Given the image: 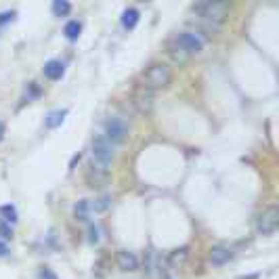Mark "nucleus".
I'll return each instance as SVG.
<instances>
[{
	"instance_id": "obj_15",
	"label": "nucleus",
	"mask_w": 279,
	"mask_h": 279,
	"mask_svg": "<svg viewBox=\"0 0 279 279\" xmlns=\"http://www.w3.org/2000/svg\"><path fill=\"white\" fill-rule=\"evenodd\" d=\"M187 256H189V248H180V250H172L170 256H168V265L178 269L183 262L187 260Z\"/></svg>"
},
{
	"instance_id": "obj_7",
	"label": "nucleus",
	"mask_w": 279,
	"mask_h": 279,
	"mask_svg": "<svg viewBox=\"0 0 279 279\" xmlns=\"http://www.w3.org/2000/svg\"><path fill=\"white\" fill-rule=\"evenodd\" d=\"M109 180V168H103L99 166L97 162H90L88 164V170H86V183L88 187H105Z\"/></svg>"
},
{
	"instance_id": "obj_11",
	"label": "nucleus",
	"mask_w": 279,
	"mask_h": 279,
	"mask_svg": "<svg viewBox=\"0 0 279 279\" xmlns=\"http://www.w3.org/2000/svg\"><path fill=\"white\" fill-rule=\"evenodd\" d=\"M44 76L48 78V80H53V82H57V80H61L63 78V73H65V65L61 63V61H57V59H51V61H46L44 63Z\"/></svg>"
},
{
	"instance_id": "obj_20",
	"label": "nucleus",
	"mask_w": 279,
	"mask_h": 279,
	"mask_svg": "<svg viewBox=\"0 0 279 279\" xmlns=\"http://www.w3.org/2000/svg\"><path fill=\"white\" fill-rule=\"evenodd\" d=\"M0 214H2V220L4 223H17V208L6 204V206H0Z\"/></svg>"
},
{
	"instance_id": "obj_17",
	"label": "nucleus",
	"mask_w": 279,
	"mask_h": 279,
	"mask_svg": "<svg viewBox=\"0 0 279 279\" xmlns=\"http://www.w3.org/2000/svg\"><path fill=\"white\" fill-rule=\"evenodd\" d=\"M111 206V195H107V193H103V195H99L93 204H90V208H93V212H105Z\"/></svg>"
},
{
	"instance_id": "obj_10",
	"label": "nucleus",
	"mask_w": 279,
	"mask_h": 279,
	"mask_svg": "<svg viewBox=\"0 0 279 279\" xmlns=\"http://www.w3.org/2000/svg\"><path fill=\"white\" fill-rule=\"evenodd\" d=\"M233 256V252L227 245H212L210 248V262L212 265H225Z\"/></svg>"
},
{
	"instance_id": "obj_8",
	"label": "nucleus",
	"mask_w": 279,
	"mask_h": 279,
	"mask_svg": "<svg viewBox=\"0 0 279 279\" xmlns=\"http://www.w3.org/2000/svg\"><path fill=\"white\" fill-rule=\"evenodd\" d=\"M133 105H135V109L139 113H149L151 107H153V93L151 90H147L143 86H139L135 93H133Z\"/></svg>"
},
{
	"instance_id": "obj_23",
	"label": "nucleus",
	"mask_w": 279,
	"mask_h": 279,
	"mask_svg": "<svg viewBox=\"0 0 279 279\" xmlns=\"http://www.w3.org/2000/svg\"><path fill=\"white\" fill-rule=\"evenodd\" d=\"M15 11H4V13H0V26H4V23H9V21H13L15 19Z\"/></svg>"
},
{
	"instance_id": "obj_6",
	"label": "nucleus",
	"mask_w": 279,
	"mask_h": 279,
	"mask_svg": "<svg viewBox=\"0 0 279 279\" xmlns=\"http://www.w3.org/2000/svg\"><path fill=\"white\" fill-rule=\"evenodd\" d=\"M174 44L180 46L187 55H200L202 48H204V38L200 36V32H180L176 36Z\"/></svg>"
},
{
	"instance_id": "obj_19",
	"label": "nucleus",
	"mask_w": 279,
	"mask_h": 279,
	"mask_svg": "<svg viewBox=\"0 0 279 279\" xmlns=\"http://www.w3.org/2000/svg\"><path fill=\"white\" fill-rule=\"evenodd\" d=\"M168 55L172 57V61H176V63H185L187 59H189V55H187L180 46H176L174 42H172V44L168 46Z\"/></svg>"
},
{
	"instance_id": "obj_5",
	"label": "nucleus",
	"mask_w": 279,
	"mask_h": 279,
	"mask_svg": "<svg viewBox=\"0 0 279 279\" xmlns=\"http://www.w3.org/2000/svg\"><path fill=\"white\" fill-rule=\"evenodd\" d=\"M279 227V210L277 206H269L256 218V231L260 235H273Z\"/></svg>"
},
{
	"instance_id": "obj_3",
	"label": "nucleus",
	"mask_w": 279,
	"mask_h": 279,
	"mask_svg": "<svg viewBox=\"0 0 279 279\" xmlns=\"http://www.w3.org/2000/svg\"><path fill=\"white\" fill-rule=\"evenodd\" d=\"M128 133H130V126L124 118L120 116H111L105 120V139L111 143V145H122L128 139Z\"/></svg>"
},
{
	"instance_id": "obj_1",
	"label": "nucleus",
	"mask_w": 279,
	"mask_h": 279,
	"mask_svg": "<svg viewBox=\"0 0 279 279\" xmlns=\"http://www.w3.org/2000/svg\"><path fill=\"white\" fill-rule=\"evenodd\" d=\"M195 15H200V19L208 21L210 26H220L225 23V19L229 17V11H231V4L225 2V0H206V2H200L193 6Z\"/></svg>"
},
{
	"instance_id": "obj_18",
	"label": "nucleus",
	"mask_w": 279,
	"mask_h": 279,
	"mask_svg": "<svg viewBox=\"0 0 279 279\" xmlns=\"http://www.w3.org/2000/svg\"><path fill=\"white\" fill-rule=\"evenodd\" d=\"M53 13H55V17H65V15L71 13V4L68 2V0H55L53 2Z\"/></svg>"
},
{
	"instance_id": "obj_21",
	"label": "nucleus",
	"mask_w": 279,
	"mask_h": 279,
	"mask_svg": "<svg viewBox=\"0 0 279 279\" xmlns=\"http://www.w3.org/2000/svg\"><path fill=\"white\" fill-rule=\"evenodd\" d=\"M99 242H101V229L90 223L88 225V244L95 245V244H99Z\"/></svg>"
},
{
	"instance_id": "obj_22",
	"label": "nucleus",
	"mask_w": 279,
	"mask_h": 279,
	"mask_svg": "<svg viewBox=\"0 0 279 279\" xmlns=\"http://www.w3.org/2000/svg\"><path fill=\"white\" fill-rule=\"evenodd\" d=\"M0 237H2V242L13 240V229H11L9 223H4L2 218H0Z\"/></svg>"
},
{
	"instance_id": "obj_27",
	"label": "nucleus",
	"mask_w": 279,
	"mask_h": 279,
	"mask_svg": "<svg viewBox=\"0 0 279 279\" xmlns=\"http://www.w3.org/2000/svg\"><path fill=\"white\" fill-rule=\"evenodd\" d=\"M4 139V122H0V141Z\"/></svg>"
},
{
	"instance_id": "obj_2",
	"label": "nucleus",
	"mask_w": 279,
	"mask_h": 279,
	"mask_svg": "<svg viewBox=\"0 0 279 279\" xmlns=\"http://www.w3.org/2000/svg\"><path fill=\"white\" fill-rule=\"evenodd\" d=\"M170 80H172V70L166 63H151L149 68L143 71L141 86L155 93V90H160V88H166L170 84Z\"/></svg>"
},
{
	"instance_id": "obj_25",
	"label": "nucleus",
	"mask_w": 279,
	"mask_h": 279,
	"mask_svg": "<svg viewBox=\"0 0 279 279\" xmlns=\"http://www.w3.org/2000/svg\"><path fill=\"white\" fill-rule=\"evenodd\" d=\"M9 254V245H6V242L0 240V256H6Z\"/></svg>"
},
{
	"instance_id": "obj_12",
	"label": "nucleus",
	"mask_w": 279,
	"mask_h": 279,
	"mask_svg": "<svg viewBox=\"0 0 279 279\" xmlns=\"http://www.w3.org/2000/svg\"><path fill=\"white\" fill-rule=\"evenodd\" d=\"M65 116H68V109H53V111H48V116L44 118V124H46V128H51V130L59 128V126L63 124Z\"/></svg>"
},
{
	"instance_id": "obj_13",
	"label": "nucleus",
	"mask_w": 279,
	"mask_h": 279,
	"mask_svg": "<svg viewBox=\"0 0 279 279\" xmlns=\"http://www.w3.org/2000/svg\"><path fill=\"white\" fill-rule=\"evenodd\" d=\"M139 17H141V13H139L135 6H128V9L122 11V26H124L126 30H133L137 23H139Z\"/></svg>"
},
{
	"instance_id": "obj_4",
	"label": "nucleus",
	"mask_w": 279,
	"mask_h": 279,
	"mask_svg": "<svg viewBox=\"0 0 279 279\" xmlns=\"http://www.w3.org/2000/svg\"><path fill=\"white\" fill-rule=\"evenodd\" d=\"M90 151H93V162H97L103 168H109V164L113 162V145L103 135H97L93 139Z\"/></svg>"
},
{
	"instance_id": "obj_26",
	"label": "nucleus",
	"mask_w": 279,
	"mask_h": 279,
	"mask_svg": "<svg viewBox=\"0 0 279 279\" xmlns=\"http://www.w3.org/2000/svg\"><path fill=\"white\" fill-rule=\"evenodd\" d=\"M40 279H57V275L55 273H51V271H42V273H40Z\"/></svg>"
},
{
	"instance_id": "obj_24",
	"label": "nucleus",
	"mask_w": 279,
	"mask_h": 279,
	"mask_svg": "<svg viewBox=\"0 0 279 279\" xmlns=\"http://www.w3.org/2000/svg\"><path fill=\"white\" fill-rule=\"evenodd\" d=\"M38 95H40V88L36 86V82H30V93H26L28 101H30V99H34V97H38Z\"/></svg>"
},
{
	"instance_id": "obj_16",
	"label": "nucleus",
	"mask_w": 279,
	"mask_h": 279,
	"mask_svg": "<svg viewBox=\"0 0 279 279\" xmlns=\"http://www.w3.org/2000/svg\"><path fill=\"white\" fill-rule=\"evenodd\" d=\"M80 32H82V23L76 21V19L68 21V23H65V28H63V34H65V38H68V40H78Z\"/></svg>"
},
{
	"instance_id": "obj_14",
	"label": "nucleus",
	"mask_w": 279,
	"mask_h": 279,
	"mask_svg": "<svg viewBox=\"0 0 279 279\" xmlns=\"http://www.w3.org/2000/svg\"><path fill=\"white\" fill-rule=\"evenodd\" d=\"M90 212H93V208H90L88 200H80L76 206H73V214H76V220H80V223H88Z\"/></svg>"
},
{
	"instance_id": "obj_9",
	"label": "nucleus",
	"mask_w": 279,
	"mask_h": 279,
	"mask_svg": "<svg viewBox=\"0 0 279 279\" xmlns=\"http://www.w3.org/2000/svg\"><path fill=\"white\" fill-rule=\"evenodd\" d=\"M116 262H118V267L122 271H126V273H133V271L139 269V258L135 256L133 252H128V250H118Z\"/></svg>"
}]
</instances>
